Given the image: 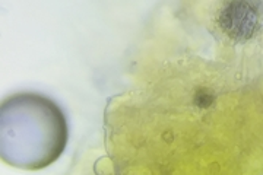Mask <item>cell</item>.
Instances as JSON below:
<instances>
[{
	"instance_id": "cell-1",
	"label": "cell",
	"mask_w": 263,
	"mask_h": 175,
	"mask_svg": "<svg viewBox=\"0 0 263 175\" xmlns=\"http://www.w3.org/2000/svg\"><path fill=\"white\" fill-rule=\"evenodd\" d=\"M5 102L27 124L24 126L16 117L2 110V121L15 124V130L2 129V158L5 161H8L10 165L28 169L46 166L32 134H37L59 153L63 152L67 139V126L63 114L37 129V126L59 110L54 102L34 93L12 96Z\"/></svg>"
}]
</instances>
